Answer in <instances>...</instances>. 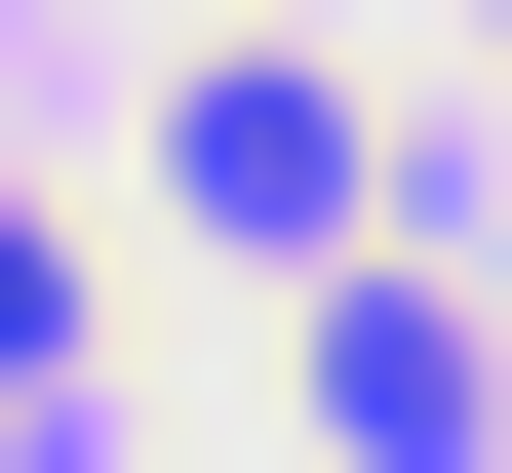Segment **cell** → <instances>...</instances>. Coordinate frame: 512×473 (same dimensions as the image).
<instances>
[{
    "label": "cell",
    "instance_id": "obj_1",
    "mask_svg": "<svg viewBox=\"0 0 512 473\" xmlns=\"http://www.w3.org/2000/svg\"><path fill=\"white\" fill-rule=\"evenodd\" d=\"M158 198L237 237V276H316V237H355V79H316V40H197V79H158Z\"/></svg>",
    "mask_w": 512,
    "mask_h": 473
},
{
    "label": "cell",
    "instance_id": "obj_2",
    "mask_svg": "<svg viewBox=\"0 0 512 473\" xmlns=\"http://www.w3.org/2000/svg\"><path fill=\"white\" fill-rule=\"evenodd\" d=\"M316 434H355V473H473L512 395H473V316H434V276H316Z\"/></svg>",
    "mask_w": 512,
    "mask_h": 473
}]
</instances>
